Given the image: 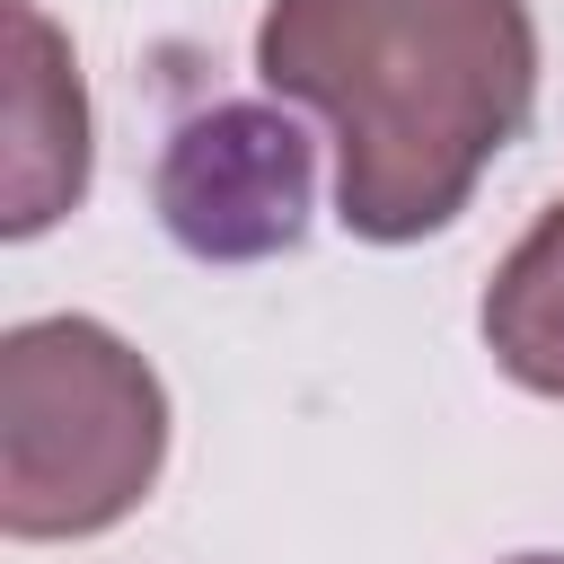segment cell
Wrapping results in <instances>:
<instances>
[{"label": "cell", "mask_w": 564, "mask_h": 564, "mask_svg": "<svg viewBox=\"0 0 564 564\" xmlns=\"http://www.w3.org/2000/svg\"><path fill=\"white\" fill-rule=\"evenodd\" d=\"M256 79L335 132V220L370 247L449 229L538 106L529 0H273Z\"/></svg>", "instance_id": "cell-1"}, {"label": "cell", "mask_w": 564, "mask_h": 564, "mask_svg": "<svg viewBox=\"0 0 564 564\" xmlns=\"http://www.w3.org/2000/svg\"><path fill=\"white\" fill-rule=\"evenodd\" d=\"M167 388L97 317H26L0 335V529L97 538L159 485Z\"/></svg>", "instance_id": "cell-2"}, {"label": "cell", "mask_w": 564, "mask_h": 564, "mask_svg": "<svg viewBox=\"0 0 564 564\" xmlns=\"http://www.w3.org/2000/svg\"><path fill=\"white\" fill-rule=\"evenodd\" d=\"M317 141L273 106H212L185 115L159 150V220L203 264L282 256L308 229Z\"/></svg>", "instance_id": "cell-3"}, {"label": "cell", "mask_w": 564, "mask_h": 564, "mask_svg": "<svg viewBox=\"0 0 564 564\" xmlns=\"http://www.w3.org/2000/svg\"><path fill=\"white\" fill-rule=\"evenodd\" d=\"M9 44H18V79H9V238L53 229L79 194H88V97L70 70V44L53 35V18L35 0H9Z\"/></svg>", "instance_id": "cell-4"}, {"label": "cell", "mask_w": 564, "mask_h": 564, "mask_svg": "<svg viewBox=\"0 0 564 564\" xmlns=\"http://www.w3.org/2000/svg\"><path fill=\"white\" fill-rule=\"evenodd\" d=\"M476 326H485V352L511 388L564 405V203H546L529 220V238L494 264Z\"/></svg>", "instance_id": "cell-5"}, {"label": "cell", "mask_w": 564, "mask_h": 564, "mask_svg": "<svg viewBox=\"0 0 564 564\" xmlns=\"http://www.w3.org/2000/svg\"><path fill=\"white\" fill-rule=\"evenodd\" d=\"M511 564H564V555H511Z\"/></svg>", "instance_id": "cell-6"}]
</instances>
